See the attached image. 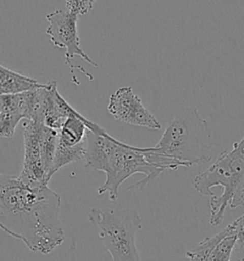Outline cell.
I'll list each match as a JSON object with an SVG mask.
<instances>
[{
  "label": "cell",
  "mask_w": 244,
  "mask_h": 261,
  "mask_svg": "<svg viewBox=\"0 0 244 261\" xmlns=\"http://www.w3.org/2000/svg\"><path fill=\"white\" fill-rule=\"evenodd\" d=\"M30 92V91H29ZM29 92L16 95H1L0 98V135L12 138L15 128L22 120L29 119Z\"/></svg>",
  "instance_id": "cell-9"
},
{
  "label": "cell",
  "mask_w": 244,
  "mask_h": 261,
  "mask_svg": "<svg viewBox=\"0 0 244 261\" xmlns=\"http://www.w3.org/2000/svg\"><path fill=\"white\" fill-rule=\"evenodd\" d=\"M60 205V195L48 185L33 187L19 176L0 175V227L33 252L49 254L63 243Z\"/></svg>",
  "instance_id": "cell-1"
},
{
  "label": "cell",
  "mask_w": 244,
  "mask_h": 261,
  "mask_svg": "<svg viewBox=\"0 0 244 261\" xmlns=\"http://www.w3.org/2000/svg\"><path fill=\"white\" fill-rule=\"evenodd\" d=\"M232 224L234 226V230L237 237V240L244 241V215L238 217Z\"/></svg>",
  "instance_id": "cell-16"
},
{
  "label": "cell",
  "mask_w": 244,
  "mask_h": 261,
  "mask_svg": "<svg viewBox=\"0 0 244 261\" xmlns=\"http://www.w3.org/2000/svg\"><path fill=\"white\" fill-rule=\"evenodd\" d=\"M230 261H244V241L237 240Z\"/></svg>",
  "instance_id": "cell-15"
},
{
  "label": "cell",
  "mask_w": 244,
  "mask_h": 261,
  "mask_svg": "<svg viewBox=\"0 0 244 261\" xmlns=\"http://www.w3.org/2000/svg\"><path fill=\"white\" fill-rule=\"evenodd\" d=\"M237 242L236 233H230L222 238L214 248L207 261H230L233 250Z\"/></svg>",
  "instance_id": "cell-12"
},
{
  "label": "cell",
  "mask_w": 244,
  "mask_h": 261,
  "mask_svg": "<svg viewBox=\"0 0 244 261\" xmlns=\"http://www.w3.org/2000/svg\"><path fill=\"white\" fill-rule=\"evenodd\" d=\"M88 219L98 230L112 261H142L137 251L136 237L142 229L143 218L136 210L94 207Z\"/></svg>",
  "instance_id": "cell-5"
},
{
  "label": "cell",
  "mask_w": 244,
  "mask_h": 261,
  "mask_svg": "<svg viewBox=\"0 0 244 261\" xmlns=\"http://www.w3.org/2000/svg\"><path fill=\"white\" fill-rule=\"evenodd\" d=\"M86 152L84 160L87 168L102 171L106 179L98 193H109V199L116 201L119 187L134 174H143V180L132 185L128 191L141 190L152 182L166 169L149 161L146 157L147 148L130 146L111 136L99 135L87 130Z\"/></svg>",
  "instance_id": "cell-2"
},
{
  "label": "cell",
  "mask_w": 244,
  "mask_h": 261,
  "mask_svg": "<svg viewBox=\"0 0 244 261\" xmlns=\"http://www.w3.org/2000/svg\"><path fill=\"white\" fill-rule=\"evenodd\" d=\"M45 130V123L29 120L23 123L24 161L19 178L33 187L49 183L44 152Z\"/></svg>",
  "instance_id": "cell-6"
},
{
  "label": "cell",
  "mask_w": 244,
  "mask_h": 261,
  "mask_svg": "<svg viewBox=\"0 0 244 261\" xmlns=\"http://www.w3.org/2000/svg\"><path fill=\"white\" fill-rule=\"evenodd\" d=\"M107 109L115 120L122 123L155 130L161 128L156 117L129 86L120 87L111 95Z\"/></svg>",
  "instance_id": "cell-8"
},
{
  "label": "cell",
  "mask_w": 244,
  "mask_h": 261,
  "mask_svg": "<svg viewBox=\"0 0 244 261\" xmlns=\"http://www.w3.org/2000/svg\"><path fill=\"white\" fill-rule=\"evenodd\" d=\"M47 84H40L32 79L7 67H0V93L1 95H16L29 92L44 87Z\"/></svg>",
  "instance_id": "cell-10"
},
{
  "label": "cell",
  "mask_w": 244,
  "mask_h": 261,
  "mask_svg": "<svg viewBox=\"0 0 244 261\" xmlns=\"http://www.w3.org/2000/svg\"><path fill=\"white\" fill-rule=\"evenodd\" d=\"M213 135L207 121L195 108L181 109L159 143L148 147L149 161L166 169L199 166L212 160Z\"/></svg>",
  "instance_id": "cell-3"
},
{
  "label": "cell",
  "mask_w": 244,
  "mask_h": 261,
  "mask_svg": "<svg viewBox=\"0 0 244 261\" xmlns=\"http://www.w3.org/2000/svg\"><path fill=\"white\" fill-rule=\"evenodd\" d=\"M231 208L244 207V181L240 186L236 189V192L232 198V201L229 205Z\"/></svg>",
  "instance_id": "cell-14"
},
{
  "label": "cell",
  "mask_w": 244,
  "mask_h": 261,
  "mask_svg": "<svg viewBox=\"0 0 244 261\" xmlns=\"http://www.w3.org/2000/svg\"><path fill=\"white\" fill-rule=\"evenodd\" d=\"M78 16L70 11L56 10L46 16V20L49 26L46 29V34L50 37L53 45L61 49H65V64L71 68V73H74V66L71 61L74 57L78 56L94 67L98 64L93 62L90 57L86 54L80 47V39L77 30Z\"/></svg>",
  "instance_id": "cell-7"
},
{
  "label": "cell",
  "mask_w": 244,
  "mask_h": 261,
  "mask_svg": "<svg viewBox=\"0 0 244 261\" xmlns=\"http://www.w3.org/2000/svg\"><path fill=\"white\" fill-rule=\"evenodd\" d=\"M97 0H66V7L76 16L87 15Z\"/></svg>",
  "instance_id": "cell-13"
},
{
  "label": "cell",
  "mask_w": 244,
  "mask_h": 261,
  "mask_svg": "<svg viewBox=\"0 0 244 261\" xmlns=\"http://www.w3.org/2000/svg\"><path fill=\"white\" fill-rule=\"evenodd\" d=\"M244 181V136L232 150H223L213 165L198 174L193 186L201 195L209 196L213 227L221 225L236 189Z\"/></svg>",
  "instance_id": "cell-4"
},
{
  "label": "cell",
  "mask_w": 244,
  "mask_h": 261,
  "mask_svg": "<svg viewBox=\"0 0 244 261\" xmlns=\"http://www.w3.org/2000/svg\"><path fill=\"white\" fill-rule=\"evenodd\" d=\"M86 152V146L83 143L75 146H62L58 143L56 153L54 156L53 167L50 172V179L63 167L75 162L84 160Z\"/></svg>",
  "instance_id": "cell-11"
}]
</instances>
